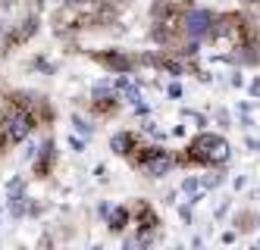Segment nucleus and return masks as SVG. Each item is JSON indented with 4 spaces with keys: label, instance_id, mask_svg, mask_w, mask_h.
I'll return each mask as SVG.
<instances>
[{
    "label": "nucleus",
    "instance_id": "1",
    "mask_svg": "<svg viewBox=\"0 0 260 250\" xmlns=\"http://www.w3.org/2000/svg\"><path fill=\"white\" fill-rule=\"evenodd\" d=\"M188 150H191V160H201L207 166H219V163L229 160V144L219 134H201Z\"/></svg>",
    "mask_w": 260,
    "mask_h": 250
},
{
    "label": "nucleus",
    "instance_id": "2",
    "mask_svg": "<svg viewBox=\"0 0 260 250\" xmlns=\"http://www.w3.org/2000/svg\"><path fill=\"white\" fill-rule=\"evenodd\" d=\"M0 125H4V134H7V141L10 144H19L28 138V131H31V116L25 110H10L4 119H0Z\"/></svg>",
    "mask_w": 260,
    "mask_h": 250
},
{
    "label": "nucleus",
    "instance_id": "3",
    "mask_svg": "<svg viewBox=\"0 0 260 250\" xmlns=\"http://www.w3.org/2000/svg\"><path fill=\"white\" fill-rule=\"evenodd\" d=\"M141 169L147 172V175H154V178H160V175H166V172L173 169V157L166 150H160V147H151L144 153V163H141Z\"/></svg>",
    "mask_w": 260,
    "mask_h": 250
},
{
    "label": "nucleus",
    "instance_id": "4",
    "mask_svg": "<svg viewBox=\"0 0 260 250\" xmlns=\"http://www.w3.org/2000/svg\"><path fill=\"white\" fill-rule=\"evenodd\" d=\"M210 25H213V16L207 10H188L185 13V31H188L194 41L204 34H210Z\"/></svg>",
    "mask_w": 260,
    "mask_h": 250
},
{
    "label": "nucleus",
    "instance_id": "5",
    "mask_svg": "<svg viewBox=\"0 0 260 250\" xmlns=\"http://www.w3.org/2000/svg\"><path fill=\"white\" fill-rule=\"evenodd\" d=\"M135 144L132 134H113V141H110V147H113V153H128Z\"/></svg>",
    "mask_w": 260,
    "mask_h": 250
},
{
    "label": "nucleus",
    "instance_id": "6",
    "mask_svg": "<svg viewBox=\"0 0 260 250\" xmlns=\"http://www.w3.org/2000/svg\"><path fill=\"white\" fill-rule=\"evenodd\" d=\"M110 219V228H113V232H122V228H125V222H128V213H125V209H113V213H107Z\"/></svg>",
    "mask_w": 260,
    "mask_h": 250
},
{
    "label": "nucleus",
    "instance_id": "7",
    "mask_svg": "<svg viewBox=\"0 0 260 250\" xmlns=\"http://www.w3.org/2000/svg\"><path fill=\"white\" fill-rule=\"evenodd\" d=\"M104 63H107V66H113V69H119V72L128 69V60H125V56H119V53H107V56H104Z\"/></svg>",
    "mask_w": 260,
    "mask_h": 250
},
{
    "label": "nucleus",
    "instance_id": "8",
    "mask_svg": "<svg viewBox=\"0 0 260 250\" xmlns=\"http://www.w3.org/2000/svg\"><path fill=\"white\" fill-rule=\"evenodd\" d=\"M50 160H53V141H47V144L41 147V160H38V172H44Z\"/></svg>",
    "mask_w": 260,
    "mask_h": 250
},
{
    "label": "nucleus",
    "instance_id": "9",
    "mask_svg": "<svg viewBox=\"0 0 260 250\" xmlns=\"http://www.w3.org/2000/svg\"><path fill=\"white\" fill-rule=\"evenodd\" d=\"M69 147H72V150H79V153H82V150H85V144H82V141H79V138H76V134H72V138H69Z\"/></svg>",
    "mask_w": 260,
    "mask_h": 250
},
{
    "label": "nucleus",
    "instance_id": "10",
    "mask_svg": "<svg viewBox=\"0 0 260 250\" xmlns=\"http://www.w3.org/2000/svg\"><path fill=\"white\" fill-rule=\"evenodd\" d=\"M170 97H182V85H176V82L170 85Z\"/></svg>",
    "mask_w": 260,
    "mask_h": 250
},
{
    "label": "nucleus",
    "instance_id": "11",
    "mask_svg": "<svg viewBox=\"0 0 260 250\" xmlns=\"http://www.w3.org/2000/svg\"><path fill=\"white\" fill-rule=\"evenodd\" d=\"M182 188H185V191H198V178H185Z\"/></svg>",
    "mask_w": 260,
    "mask_h": 250
},
{
    "label": "nucleus",
    "instance_id": "12",
    "mask_svg": "<svg viewBox=\"0 0 260 250\" xmlns=\"http://www.w3.org/2000/svg\"><path fill=\"white\" fill-rule=\"evenodd\" d=\"M76 128H79V131H85V134H88V131H91V125H88V122H85V119H76Z\"/></svg>",
    "mask_w": 260,
    "mask_h": 250
},
{
    "label": "nucleus",
    "instance_id": "13",
    "mask_svg": "<svg viewBox=\"0 0 260 250\" xmlns=\"http://www.w3.org/2000/svg\"><path fill=\"white\" fill-rule=\"evenodd\" d=\"M245 4H260V0H245Z\"/></svg>",
    "mask_w": 260,
    "mask_h": 250
}]
</instances>
